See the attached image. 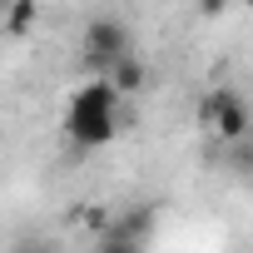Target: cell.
<instances>
[{
    "label": "cell",
    "mask_w": 253,
    "mask_h": 253,
    "mask_svg": "<svg viewBox=\"0 0 253 253\" xmlns=\"http://www.w3.org/2000/svg\"><path fill=\"white\" fill-rule=\"evenodd\" d=\"M243 5H248V10H253V0H243Z\"/></svg>",
    "instance_id": "9c48e42d"
},
{
    "label": "cell",
    "mask_w": 253,
    "mask_h": 253,
    "mask_svg": "<svg viewBox=\"0 0 253 253\" xmlns=\"http://www.w3.org/2000/svg\"><path fill=\"white\" fill-rule=\"evenodd\" d=\"M104 75H109V84H114L119 94H139V89H144V80H149V70L134 60V50H129V55H119Z\"/></svg>",
    "instance_id": "5b68a950"
},
{
    "label": "cell",
    "mask_w": 253,
    "mask_h": 253,
    "mask_svg": "<svg viewBox=\"0 0 253 253\" xmlns=\"http://www.w3.org/2000/svg\"><path fill=\"white\" fill-rule=\"evenodd\" d=\"M223 10H228V0H199V15L204 20H218Z\"/></svg>",
    "instance_id": "52a82bcc"
},
{
    "label": "cell",
    "mask_w": 253,
    "mask_h": 253,
    "mask_svg": "<svg viewBox=\"0 0 253 253\" xmlns=\"http://www.w3.org/2000/svg\"><path fill=\"white\" fill-rule=\"evenodd\" d=\"M149 228H154V213H149V209H129V213H119V218L104 228V248H109V253H129V248H139V243L149 238Z\"/></svg>",
    "instance_id": "277c9868"
},
{
    "label": "cell",
    "mask_w": 253,
    "mask_h": 253,
    "mask_svg": "<svg viewBox=\"0 0 253 253\" xmlns=\"http://www.w3.org/2000/svg\"><path fill=\"white\" fill-rule=\"evenodd\" d=\"M80 55H84V65H89L94 75H104V70H109L119 55H129V25H124V20H114V15H99V20H89Z\"/></svg>",
    "instance_id": "3957f363"
},
{
    "label": "cell",
    "mask_w": 253,
    "mask_h": 253,
    "mask_svg": "<svg viewBox=\"0 0 253 253\" xmlns=\"http://www.w3.org/2000/svg\"><path fill=\"white\" fill-rule=\"evenodd\" d=\"M0 15H5V35L10 40H25L35 30V20H40V0H10Z\"/></svg>",
    "instance_id": "8992f818"
},
{
    "label": "cell",
    "mask_w": 253,
    "mask_h": 253,
    "mask_svg": "<svg viewBox=\"0 0 253 253\" xmlns=\"http://www.w3.org/2000/svg\"><path fill=\"white\" fill-rule=\"evenodd\" d=\"M199 119H204V129L213 139H223V144H238L248 134V124H253V114H248V104H243L238 89H213L199 104Z\"/></svg>",
    "instance_id": "7a4b0ae2"
},
{
    "label": "cell",
    "mask_w": 253,
    "mask_h": 253,
    "mask_svg": "<svg viewBox=\"0 0 253 253\" xmlns=\"http://www.w3.org/2000/svg\"><path fill=\"white\" fill-rule=\"evenodd\" d=\"M119 89L109 84V75H94L89 84H80L70 94V109H65V134L70 144L80 149H104L114 134H119Z\"/></svg>",
    "instance_id": "6da1fadb"
},
{
    "label": "cell",
    "mask_w": 253,
    "mask_h": 253,
    "mask_svg": "<svg viewBox=\"0 0 253 253\" xmlns=\"http://www.w3.org/2000/svg\"><path fill=\"white\" fill-rule=\"evenodd\" d=\"M5 5H10V0H0V10H5Z\"/></svg>",
    "instance_id": "ba28073f"
}]
</instances>
